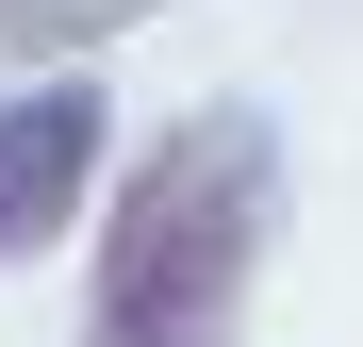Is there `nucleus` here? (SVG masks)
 <instances>
[{
	"mask_svg": "<svg viewBox=\"0 0 363 347\" xmlns=\"http://www.w3.org/2000/svg\"><path fill=\"white\" fill-rule=\"evenodd\" d=\"M281 215V149L248 99H199L165 149H133V182L99 215V281H83V347H231L248 331V265Z\"/></svg>",
	"mask_w": 363,
	"mask_h": 347,
	"instance_id": "f257e3e1",
	"label": "nucleus"
},
{
	"mask_svg": "<svg viewBox=\"0 0 363 347\" xmlns=\"http://www.w3.org/2000/svg\"><path fill=\"white\" fill-rule=\"evenodd\" d=\"M99 149H116V116H99L83 67H17L0 83V265H33L50 231L99 199Z\"/></svg>",
	"mask_w": 363,
	"mask_h": 347,
	"instance_id": "f03ea898",
	"label": "nucleus"
},
{
	"mask_svg": "<svg viewBox=\"0 0 363 347\" xmlns=\"http://www.w3.org/2000/svg\"><path fill=\"white\" fill-rule=\"evenodd\" d=\"M133 17H165V0H0V83L17 67H83V50H116Z\"/></svg>",
	"mask_w": 363,
	"mask_h": 347,
	"instance_id": "7ed1b4c3",
	"label": "nucleus"
}]
</instances>
